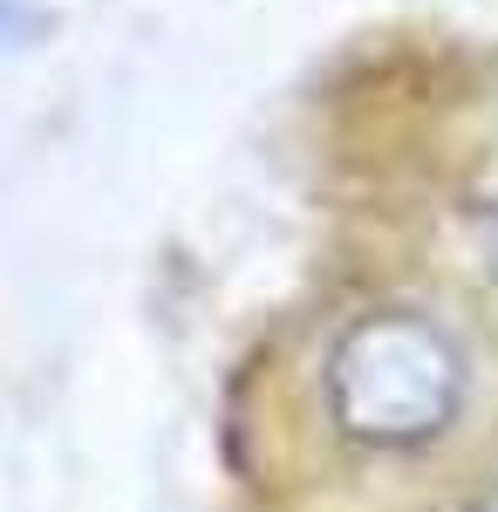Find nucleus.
Returning a JSON list of instances; mask_svg holds the SVG:
<instances>
[{
  "instance_id": "obj_1",
  "label": "nucleus",
  "mask_w": 498,
  "mask_h": 512,
  "mask_svg": "<svg viewBox=\"0 0 498 512\" xmlns=\"http://www.w3.org/2000/svg\"><path fill=\"white\" fill-rule=\"evenodd\" d=\"M464 396L458 349L417 315L355 321L328 355V403L335 424L362 444H423L451 424Z\"/></svg>"
},
{
  "instance_id": "obj_2",
  "label": "nucleus",
  "mask_w": 498,
  "mask_h": 512,
  "mask_svg": "<svg viewBox=\"0 0 498 512\" xmlns=\"http://www.w3.org/2000/svg\"><path fill=\"white\" fill-rule=\"evenodd\" d=\"M21 35V0H0V41Z\"/></svg>"
},
{
  "instance_id": "obj_3",
  "label": "nucleus",
  "mask_w": 498,
  "mask_h": 512,
  "mask_svg": "<svg viewBox=\"0 0 498 512\" xmlns=\"http://www.w3.org/2000/svg\"><path fill=\"white\" fill-rule=\"evenodd\" d=\"M485 260H492V274H498V219H492V233H485Z\"/></svg>"
}]
</instances>
